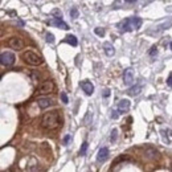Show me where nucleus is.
<instances>
[{"instance_id": "2", "label": "nucleus", "mask_w": 172, "mask_h": 172, "mask_svg": "<svg viewBox=\"0 0 172 172\" xmlns=\"http://www.w3.org/2000/svg\"><path fill=\"white\" fill-rule=\"evenodd\" d=\"M143 20L140 17H136V16H132V17H127L124 19L123 21L116 24L118 29L121 32H131L134 29H139L140 25H142Z\"/></svg>"}, {"instance_id": "16", "label": "nucleus", "mask_w": 172, "mask_h": 172, "mask_svg": "<svg viewBox=\"0 0 172 172\" xmlns=\"http://www.w3.org/2000/svg\"><path fill=\"white\" fill-rule=\"evenodd\" d=\"M65 42H68V44H70L71 46H77V44H78V40H77L76 36H73V34H68V36L65 37V40H64Z\"/></svg>"}, {"instance_id": "4", "label": "nucleus", "mask_w": 172, "mask_h": 172, "mask_svg": "<svg viewBox=\"0 0 172 172\" xmlns=\"http://www.w3.org/2000/svg\"><path fill=\"white\" fill-rule=\"evenodd\" d=\"M54 82L52 79H48V81H44L39 87V93L40 94H49V93L54 91Z\"/></svg>"}, {"instance_id": "21", "label": "nucleus", "mask_w": 172, "mask_h": 172, "mask_svg": "<svg viewBox=\"0 0 172 172\" xmlns=\"http://www.w3.org/2000/svg\"><path fill=\"white\" fill-rule=\"evenodd\" d=\"M70 16L73 19L78 17V11H77V8H71V9H70Z\"/></svg>"}, {"instance_id": "1", "label": "nucleus", "mask_w": 172, "mask_h": 172, "mask_svg": "<svg viewBox=\"0 0 172 172\" xmlns=\"http://www.w3.org/2000/svg\"><path fill=\"white\" fill-rule=\"evenodd\" d=\"M41 126L46 130H54L60 126V114L58 111L45 113L41 119Z\"/></svg>"}, {"instance_id": "30", "label": "nucleus", "mask_w": 172, "mask_h": 172, "mask_svg": "<svg viewBox=\"0 0 172 172\" xmlns=\"http://www.w3.org/2000/svg\"><path fill=\"white\" fill-rule=\"evenodd\" d=\"M169 46H171V50H172V42H171V44H169Z\"/></svg>"}, {"instance_id": "18", "label": "nucleus", "mask_w": 172, "mask_h": 172, "mask_svg": "<svg viewBox=\"0 0 172 172\" xmlns=\"http://www.w3.org/2000/svg\"><path fill=\"white\" fill-rule=\"evenodd\" d=\"M94 32H95V34H98L99 37H103V36H105V29H103V28H95Z\"/></svg>"}, {"instance_id": "22", "label": "nucleus", "mask_w": 172, "mask_h": 172, "mask_svg": "<svg viewBox=\"0 0 172 172\" xmlns=\"http://www.w3.org/2000/svg\"><path fill=\"white\" fill-rule=\"evenodd\" d=\"M119 110H111V118L113 119H118V116H119Z\"/></svg>"}, {"instance_id": "12", "label": "nucleus", "mask_w": 172, "mask_h": 172, "mask_svg": "<svg viewBox=\"0 0 172 172\" xmlns=\"http://www.w3.org/2000/svg\"><path fill=\"white\" fill-rule=\"evenodd\" d=\"M53 99L49 97H42V98H39L37 99V105H39L40 108H48L50 106H53Z\"/></svg>"}, {"instance_id": "11", "label": "nucleus", "mask_w": 172, "mask_h": 172, "mask_svg": "<svg viewBox=\"0 0 172 172\" xmlns=\"http://www.w3.org/2000/svg\"><path fill=\"white\" fill-rule=\"evenodd\" d=\"M108 155H110V151H108L107 147H102L99 151H98L97 155V161L98 163H105L108 159Z\"/></svg>"}, {"instance_id": "9", "label": "nucleus", "mask_w": 172, "mask_h": 172, "mask_svg": "<svg viewBox=\"0 0 172 172\" xmlns=\"http://www.w3.org/2000/svg\"><path fill=\"white\" fill-rule=\"evenodd\" d=\"M134 82V70L131 68H127L123 73V84L126 86H131Z\"/></svg>"}, {"instance_id": "5", "label": "nucleus", "mask_w": 172, "mask_h": 172, "mask_svg": "<svg viewBox=\"0 0 172 172\" xmlns=\"http://www.w3.org/2000/svg\"><path fill=\"white\" fill-rule=\"evenodd\" d=\"M15 54L11 52H3L1 56H0V62H1V65L4 66H11L15 64Z\"/></svg>"}, {"instance_id": "14", "label": "nucleus", "mask_w": 172, "mask_h": 172, "mask_svg": "<svg viewBox=\"0 0 172 172\" xmlns=\"http://www.w3.org/2000/svg\"><path fill=\"white\" fill-rule=\"evenodd\" d=\"M142 85H135L134 87H130L128 90H127V94L130 95V97H136V95L140 94V91H142Z\"/></svg>"}, {"instance_id": "29", "label": "nucleus", "mask_w": 172, "mask_h": 172, "mask_svg": "<svg viewBox=\"0 0 172 172\" xmlns=\"http://www.w3.org/2000/svg\"><path fill=\"white\" fill-rule=\"evenodd\" d=\"M124 1H126V3H135L136 0H124Z\"/></svg>"}, {"instance_id": "26", "label": "nucleus", "mask_w": 172, "mask_h": 172, "mask_svg": "<svg viewBox=\"0 0 172 172\" xmlns=\"http://www.w3.org/2000/svg\"><path fill=\"white\" fill-rule=\"evenodd\" d=\"M167 84H168V86H171V87H172V73L169 74V77L167 78Z\"/></svg>"}, {"instance_id": "24", "label": "nucleus", "mask_w": 172, "mask_h": 172, "mask_svg": "<svg viewBox=\"0 0 172 172\" xmlns=\"http://www.w3.org/2000/svg\"><path fill=\"white\" fill-rule=\"evenodd\" d=\"M156 54H158V48L152 46V48H151V50H150V56H151V57H153V56H156Z\"/></svg>"}, {"instance_id": "23", "label": "nucleus", "mask_w": 172, "mask_h": 172, "mask_svg": "<svg viewBox=\"0 0 172 172\" xmlns=\"http://www.w3.org/2000/svg\"><path fill=\"white\" fill-rule=\"evenodd\" d=\"M60 97H61V101H62L64 103H68V95H66V93H61L60 94Z\"/></svg>"}, {"instance_id": "6", "label": "nucleus", "mask_w": 172, "mask_h": 172, "mask_svg": "<svg viewBox=\"0 0 172 172\" xmlns=\"http://www.w3.org/2000/svg\"><path fill=\"white\" fill-rule=\"evenodd\" d=\"M143 153H144V158L150 159V160H159V159H160V153H159V151L155 150L153 147L143 148Z\"/></svg>"}, {"instance_id": "7", "label": "nucleus", "mask_w": 172, "mask_h": 172, "mask_svg": "<svg viewBox=\"0 0 172 172\" xmlns=\"http://www.w3.org/2000/svg\"><path fill=\"white\" fill-rule=\"evenodd\" d=\"M8 46L15 49V50H20L24 48V41L20 37H11V39L8 40Z\"/></svg>"}, {"instance_id": "20", "label": "nucleus", "mask_w": 172, "mask_h": 172, "mask_svg": "<svg viewBox=\"0 0 172 172\" xmlns=\"http://www.w3.org/2000/svg\"><path fill=\"white\" fill-rule=\"evenodd\" d=\"M46 41L49 42V44H53V42H54V36H53L52 33H46Z\"/></svg>"}, {"instance_id": "27", "label": "nucleus", "mask_w": 172, "mask_h": 172, "mask_svg": "<svg viewBox=\"0 0 172 172\" xmlns=\"http://www.w3.org/2000/svg\"><path fill=\"white\" fill-rule=\"evenodd\" d=\"M69 140H70V135H66V136L65 138H64V144H68V142H69Z\"/></svg>"}, {"instance_id": "15", "label": "nucleus", "mask_w": 172, "mask_h": 172, "mask_svg": "<svg viewBox=\"0 0 172 172\" xmlns=\"http://www.w3.org/2000/svg\"><path fill=\"white\" fill-rule=\"evenodd\" d=\"M103 49H105L106 56H108V57H113V56L115 54V49H114V46L110 42H105V44H103Z\"/></svg>"}, {"instance_id": "10", "label": "nucleus", "mask_w": 172, "mask_h": 172, "mask_svg": "<svg viewBox=\"0 0 172 172\" xmlns=\"http://www.w3.org/2000/svg\"><path fill=\"white\" fill-rule=\"evenodd\" d=\"M48 24H49V25H54V26H57V28H61V29H65V31H66V29H69L68 24H66L61 17H53L52 20L48 21Z\"/></svg>"}, {"instance_id": "19", "label": "nucleus", "mask_w": 172, "mask_h": 172, "mask_svg": "<svg viewBox=\"0 0 172 172\" xmlns=\"http://www.w3.org/2000/svg\"><path fill=\"white\" fill-rule=\"evenodd\" d=\"M116 134H118V130L114 128L113 132H111V136H110V140H111V142H115V140H116Z\"/></svg>"}, {"instance_id": "8", "label": "nucleus", "mask_w": 172, "mask_h": 172, "mask_svg": "<svg viewBox=\"0 0 172 172\" xmlns=\"http://www.w3.org/2000/svg\"><path fill=\"white\" fill-rule=\"evenodd\" d=\"M79 86H81V89L84 90L86 95H91L93 93H94V85H93L89 79H84V81H81L79 82Z\"/></svg>"}, {"instance_id": "25", "label": "nucleus", "mask_w": 172, "mask_h": 172, "mask_svg": "<svg viewBox=\"0 0 172 172\" xmlns=\"http://www.w3.org/2000/svg\"><path fill=\"white\" fill-rule=\"evenodd\" d=\"M52 15H56L57 17H62V12L60 9H53L52 11Z\"/></svg>"}, {"instance_id": "3", "label": "nucleus", "mask_w": 172, "mask_h": 172, "mask_svg": "<svg viewBox=\"0 0 172 172\" xmlns=\"http://www.w3.org/2000/svg\"><path fill=\"white\" fill-rule=\"evenodd\" d=\"M21 57H23V60L25 61L26 64H29V65H33V66L41 65L42 61H44L41 56H39L37 53L32 52V50H26V52H24Z\"/></svg>"}, {"instance_id": "28", "label": "nucleus", "mask_w": 172, "mask_h": 172, "mask_svg": "<svg viewBox=\"0 0 172 172\" xmlns=\"http://www.w3.org/2000/svg\"><path fill=\"white\" fill-rule=\"evenodd\" d=\"M103 95H105V97H108V95H110V91H108L107 89L103 90Z\"/></svg>"}, {"instance_id": "13", "label": "nucleus", "mask_w": 172, "mask_h": 172, "mask_svg": "<svg viewBox=\"0 0 172 172\" xmlns=\"http://www.w3.org/2000/svg\"><path fill=\"white\" fill-rule=\"evenodd\" d=\"M128 108H130V101L128 99H121L118 102V110H119V113L121 114L127 113Z\"/></svg>"}, {"instance_id": "17", "label": "nucleus", "mask_w": 172, "mask_h": 172, "mask_svg": "<svg viewBox=\"0 0 172 172\" xmlns=\"http://www.w3.org/2000/svg\"><path fill=\"white\" fill-rule=\"evenodd\" d=\"M87 147H89V143H87V142H84V143H82L81 148H79V155H81V156H85V155H86Z\"/></svg>"}]
</instances>
